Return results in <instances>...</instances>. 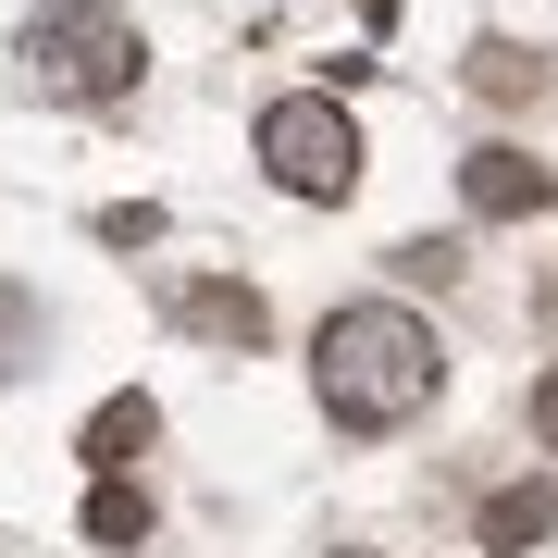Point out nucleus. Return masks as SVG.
Masks as SVG:
<instances>
[{"instance_id":"f257e3e1","label":"nucleus","mask_w":558,"mask_h":558,"mask_svg":"<svg viewBox=\"0 0 558 558\" xmlns=\"http://www.w3.org/2000/svg\"><path fill=\"white\" fill-rule=\"evenodd\" d=\"M311 385H323V410H336L348 435H398V422L435 410L447 348H435V323L410 299H348V311H323V336H311Z\"/></svg>"},{"instance_id":"f03ea898","label":"nucleus","mask_w":558,"mask_h":558,"mask_svg":"<svg viewBox=\"0 0 558 558\" xmlns=\"http://www.w3.org/2000/svg\"><path fill=\"white\" fill-rule=\"evenodd\" d=\"M25 75H38L50 100L100 112V100H124V87L149 75V38L112 0H38V13H25Z\"/></svg>"},{"instance_id":"7ed1b4c3","label":"nucleus","mask_w":558,"mask_h":558,"mask_svg":"<svg viewBox=\"0 0 558 558\" xmlns=\"http://www.w3.org/2000/svg\"><path fill=\"white\" fill-rule=\"evenodd\" d=\"M248 149H260V174H274L286 199H348V186H360V124H348L336 100H311V87L260 112Z\"/></svg>"},{"instance_id":"20e7f679","label":"nucleus","mask_w":558,"mask_h":558,"mask_svg":"<svg viewBox=\"0 0 558 558\" xmlns=\"http://www.w3.org/2000/svg\"><path fill=\"white\" fill-rule=\"evenodd\" d=\"M459 199H472L484 223H521V211H546L558 186H546V161H534V149H509V137H484L472 161H459Z\"/></svg>"},{"instance_id":"39448f33","label":"nucleus","mask_w":558,"mask_h":558,"mask_svg":"<svg viewBox=\"0 0 558 558\" xmlns=\"http://www.w3.org/2000/svg\"><path fill=\"white\" fill-rule=\"evenodd\" d=\"M149 435H161V410L137 398V385H124V398H100V410H87V435H75V459H87V472H137V459H149Z\"/></svg>"},{"instance_id":"423d86ee","label":"nucleus","mask_w":558,"mask_h":558,"mask_svg":"<svg viewBox=\"0 0 558 558\" xmlns=\"http://www.w3.org/2000/svg\"><path fill=\"white\" fill-rule=\"evenodd\" d=\"M558 534V484L534 472V484H497V497H484V546H497V558H534Z\"/></svg>"},{"instance_id":"0eeeda50","label":"nucleus","mask_w":558,"mask_h":558,"mask_svg":"<svg viewBox=\"0 0 558 558\" xmlns=\"http://www.w3.org/2000/svg\"><path fill=\"white\" fill-rule=\"evenodd\" d=\"M174 311H186V336H223V348H260V336H274L260 286H223V274H211V286H186Z\"/></svg>"},{"instance_id":"6e6552de","label":"nucleus","mask_w":558,"mask_h":558,"mask_svg":"<svg viewBox=\"0 0 558 558\" xmlns=\"http://www.w3.org/2000/svg\"><path fill=\"white\" fill-rule=\"evenodd\" d=\"M459 75H472V100H534L546 62L521 50V38H472V62H459Z\"/></svg>"},{"instance_id":"1a4fd4ad","label":"nucleus","mask_w":558,"mask_h":558,"mask_svg":"<svg viewBox=\"0 0 558 558\" xmlns=\"http://www.w3.org/2000/svg\"><path fill=\"white\" fill-rule=\"evenodd\" d=\"M87 546H149V484L137 472L87 484Z\"/></svg>"},{"instance_id":"9d476101","label":"nucleus","mask_w":558,"mask_h":558,"mask_svg":"<svg viewBox=\"0 0 558 558\" xmlns=\"http://www.w3.org/2000/svg\"><path fill=\"white\" fill-rule=\"evenodd\" d=\"M13 360H38V299H13V286H0V373H13Z\"/></svg>"},{"instance_id":"9b49d317","label":"nucleus","mask_w":558,"mask_h":558,"mask_svg":"<svg viewBox=\"0 0 558 558\" xmlns=\"http://www.w3.org/2000/svg\"><path fill=\"white\" fill-rule=\"evenodd\" d=\"M534 435H546V447H558V373H546V385H534Z\"/></svg>"},{"instance_id":"f8f14e48","label":"nucleus","mask_w":558,"mask_h":558,"mask_svg":"<svg viewBox=\"0 0 558 558\" xmlns=\"http://www.w3.org/2000/svg\"><path fill=\"white\" fill-rule=\"evenodd\" d=\"M336 558H373V546H336Z\"/></svg>"}]
</instances>
